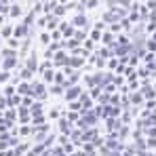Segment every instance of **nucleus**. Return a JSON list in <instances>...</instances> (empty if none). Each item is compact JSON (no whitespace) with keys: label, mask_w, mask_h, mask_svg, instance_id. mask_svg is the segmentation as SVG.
Returning a JSON list of instances; mask_svg holds the SVG:
<instances>
[{"label":"nucleus","mask_w":156,"mask_h":156,"mask_svg":"<svg viewBox=\"0 0 156 156\" xmlns=\"http://www.w3.org/2000/svg\"><path fill=\"white\" fill-rule=\"evenodd\" d=\"M32 95L38 97V99H44L47 97V91H44V84L38 82V84H32Z\"/></svg>","instance_id":"nucleus-1"},{"label":"nucleus","mask_w":156,"mask_h":156,"mask_svg":"<svg viewBox=\"0 0 156 156\" xmlns=\"http://www.w3.org/2000/svg\"><path fill=\"white\" fill-rule=\"evenodd\" d=\"M59 129H61L63 135H70V133H72V120H70V118H61V120H59Z\"/></svg>","instance_id":"nucleus-2"},{"label":"nucleus","mask_w":156,"mask_h":156,"mask_svg":"<svg viewBox=\"0 0 156 156\" xmlns=\"http://www.w3.org/2000/svg\"><path fill=\"white\" fill-rule=\"evenodd\" d=\"M82 95V91L78 89V87H68V93H66V97L70 99V101H74L76 97H80Z\"/></svg>","instance_id":"nucleus-3"},{"label":"nucleus","mask_w":156,"mask_h":156,"mask_svg":"<svg viewBox=\"0 0 156 156\" xmlns=\"http://www.w3.org/2000/svg\"><path fill=\"white\" fill-rule=\"evenodd\" d=\"M74 26H76V27H82V26H84V27H87V17H84L82 13H78L76 17H74Z\"/></svg>","instance_id":"nucleus-4"},{"label":"nucleus","mask_w":156,"mask_h":156,"mask_svg":"<svg viewBox=\"0 0 156 156\" xmlns=\"http://www.w3.org/2000/svg\"><path fill=\"white\" fill-rule=\"evenodd\" d=\"M30 112H32V116H38V114H42V105H40V101H36V104L30 105Z\"/></svg>","instance_id":"nucleus-5"},{"label":"nucleus","mask_w":156,"mask_h":156,"mask_svg":"<svg viewBox=\"0 0 156 156\" xmlns=\"http://www.w3.org/2000/svg\"><path fill=\"white\" fill-rule=\"evenodd\" d=\"M13 34H15L17 38H19V36H26V34H27V26H26V23H23V26H17Z\"/></svg>","instance_id":"nucleus-6"},{"label":"nucleus","mask_w":156,"mask_h":156,"mask_svg":"<svg viewBox=\"0 0 156 156\" xmlns=\"http://www.w3.org/2000/svg\"><path fill=\"white\" fill-rule=\"evenodd\" d=\"M15 63H17V59H15V57H4V70H11Z\"/></svg>","instance_id":"nucleus-7"},{"label":"nucleus","mask_w":156,"mask_h":156,"mask_svg":"<svg viewBox=\"0 0 156 156\" xmlns=\"http://www.w3.org/2000/svg\"><path fill=\"white\" fill-rule=\"evenodd\" d=\"M144 101V93H133L131 95V104L135 105V104H141Z\"/></svg>","instance_id":"nucleus-8"},{"label":"nucleus","mask_w":156,"mask_h":156,"mask_svg":"<svg viewBox=\"0 0 156 156\" xmlns=\"http://www.w3.org/2000/svg\"><path fill=\"white\" fill-rule=\"evenodd\" d=\"M27 68H30V70H36V68H38V61H36V55H30V59H27Z\"/></svg>","instance_id":"nucleus-9"},{"label":"nucleus","mask_w":156,"mask_h":156,"mask_svg":"<svg viewBox=\"0 0 156 156\" xmlns=\"http://www.w3.org/2000/svg\"><path fill=\"white\" fill-rule=\"evenodd\" d=\"M144 97H148V99L152 97V99H154V97H156L154 89H152V87H144Z\"/></svg>","instance_id":"nucleus-10"},{"label":"nucleus","mask_w":156,"mask_h":156,"mask_svg":"<svg viewBox=\"0 0 156 156\" xmlns=\"http://www.w3.org/2000/svg\"><path fill=\"white\" fill-rule=\"evenodd\" d=\"M19 93H23V95L32 93V87H30V84H26V82H21V84H19Z\"/></svg>","instance_id":"nucleus-11"},{"label":"nucleus","mask_w":156,"mask_h":156,"mask_svg":"<svg viewBox=\"0 0 156 156\" xmlns=\"http://www.w3.org/2000/svg\"><path fill=\"white\" fill-rule=\"evenodd\" d=\"M51 93H53V95H61V93H63V87L57 82L55 87H51Z\"/></svg>","instance_id":"nucleus-12"},{"label":"nucleus","mask_w":156,"mask_h":156,"mask_svg":"<svg viewBox=\"0 0 156 156\" xmlns=\"http://www.w3.org/2000/svg\"><path fill=\"white\" fill-rule=\"evenodd\" d=\"M9 13H11V17H19V15H21V9H19V6H13Z\"/></svg>","instance_id":"nucleus-13"},{"label":"nucleus","mask_w":156,"mask_h":156,"mask_svg":"<svg viewBox=\"0 0 156 156\" xmlns=\"http://www.w3.org/2000/svg\"><path fill=\"white\" fill-rule=\"evenodd\" d=\"M63 150H66V154H72V152H74V146L66 141V144H63Z\"/></svg>","instance_id":"nucleus-14"},{"label":"nucleus","mask_w":156,"mask_h":156,"mask_svg":"<svg viewBox=\"0 0 156 156\" xmlns=\"http://www.w3.org/2000/svg\"><path fill=\"white\" fill-rule=\"evenodd\" d=\"M9 47H13V49H15V47H19V40H17V36L9 40Z\"/></svg>","instance_id":"nucleus-15"},{"label":"nucleus","mask_w":156,"mask_h":156,"mask_svg":"<svg viewBox=\"0 0 156 156\" xmlns=\"http://www.w3.org/2000/svg\"><path fill=\"white\" fill-rule=\"evenodd\" d=\"M11 32H15V30H11V26L2 27V36H11Z\"/></svg>","instance_id":"nucleus-16"},{"label":"nucleus","mask_w":156,"mask_h":156,"mask_svg":"<svg viewBox=\"0 0 156 156\" xmlns=\"http://www.w3.org/2000/svg\"><path fill=\"white\" fill-rule=\"evenodd\" d=\"M104 42L105 44H112L114 40H112V34H104Z\"/></svg>","instance_id":"nucleus-17"},{"label":"nucleus","mask_w":156,"mask_h":156,"mask_svg":"<svg viewBox=\"0 0 156 156\" xmlns=\"http://www.w3.org/2000/svg\"><path fill=\"white\" fill-rule=\"evenodd\" d=\"M146 146H148V148H156V137H150Z\"/></svg>","instance_id":"nucleus-18"},{"label":"nucleus","mask_w":156,"mask_h":156,"mask_svg":"<svg viewBox=\"0 0 156 156\" xmlns=\"http://www.w3.org/2000/svg\"><path fill=\"white\" fill-rule=\"evenodd\" d=\"M40 40H42L44 44H49V40H51V36H49V34H42V36H40Z\"/></svg>","instance_id":"nucleus-19"},{"label":"nucleus","mask_w":156,"mask_h":156,"mask_svg":"<svg viewBox=\"0 0 156 156\" xmlns=\"http://www.w3.org/2000/svg\"><path fill=\"white\" fill-rule=\"evenodd\" d=\"M4 80H9V72H6V70L0 74V82H4Z\"/></svg>","instance_id":"nucleus-20"},{"label":"nucleus","mask_w":156,"mask_h":156,"mask_svg":"<svg viewBox=\"0 0 156 156\" xmlns=\"http://www.w3.org/2000/svg\"><path fill=\"white\" fill-rule=\"evenodd\" d=\"M148 49H150V51H156V40H150V42H148Z\"/></svg>","instance_id":"nucleus-21"},{"label":"nucleus","mask_w":156,"mask_h":156,"mask_svg":"<svg viewBox=\"0 0 156 156\" xmlns=\"http://www.w3.org/2000/svg\"><path fill=\"white\" fill-rule=\"evenodd\" d=\"M148 9H150V11H156V0H150V2H148Z\"/></svg>","instance_id":"nucleus-22"},{"label":"nucleus","mask_w":156,"mask_h":156,"mask_svg":"<svg viewBox=\"0 0 156 156\" xmlns=\"http://www.w3.org/2000/svg\"><path fill=\"white\" fill-rule=\"evenodd\" d=\"M70 110H82V108H80V104H76V101H72V104H70Z\"/></svg>","instance_id":"nucleus-23"},{"label":"nucleus","mask_w":156,"mask_h":156,"mask_svg":"<svg viewBox=\"0 0 156 156\" xmlns=\"http://www.w3.org/2000/svg\"><path fill=\"white\" fill-rule=\"evenodd\" d=\"M0 23H2V17H0Z\"/></svg>","instance_id":"nucleus-24"},{"label":"nucleus","mask_w":156,"mask_h":156,"mask_svg":"<svg viewBox=\"0 0 156 156\" xmlns=\"http://www.w3.org/2000/svg\"><path fill=\"white\" fill-rule=\"evenodd\" d=\"M82 2H84V0H82Z\"/></svg>","instance_id":"nucleus-25"}]
</instances>
